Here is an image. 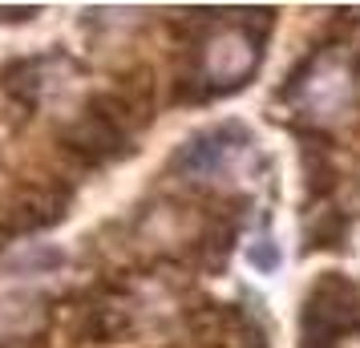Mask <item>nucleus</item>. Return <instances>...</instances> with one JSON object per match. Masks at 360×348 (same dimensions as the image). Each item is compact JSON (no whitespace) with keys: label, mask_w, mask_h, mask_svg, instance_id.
Segmentation results:
<instances>
[{"label":"nucleus","mask_w":360,"mask_h":348,"mask_svg":"<svg viewBox=\"0 0 360 348\" xmlns=\"http://www.w3.org/2000/svg\"><path fill=\"white\" fill-rule=\"evenodd\" d=\"M348 231H352V219L344 215V211H320V215H311L304 223V247L308 251H340L348 243Z\"/></svg>","instance_id":"nucleus-10"},{"label":"nucleus","mask_w":360,"mask_h":348,"mask_svg":"<svg viewBox=\"0 0 360 348\" xmlns=\"http://www.w3.org/2000/svg\"><path fill=\"white\" fill-rule=\"evenodd\" d=\"M247 259H251L255 271H276V267H279V247H276V239H271V231H263L259 239L251 243Z\"/></svg>","instance_id":"nucleus-11"},{"label":"nucleus","mask_w":360,"mask_h":348,"mask_svg":"<svg viewBox=\"0 0 360 348\" xmlns=\"http://www.w3.org/2000/svg\"><path fill=\"white\" fill-rule=\"evenodd\" d=\"M304 191H308V202L328 199V195L336 191L332 154H328L324 142H316V138H304Z\"/></svg>","instance_id":"nucleus-9"},{"label":"nucleus","mask_w":360,"mask_h":348,"mask_svg":"<svg viewBox=\"0 0 360 348\" xmlns=\"http://www.w3.org/2000/svg\"><path fill=\"white\" fill-rule=\"evenodd\" d=\"M247 150H251V134L239 122H223V126H211V130L186 138L170 166L191 183H219L243 162Z\"/></svg>","instance_id":"nucleus-5"},{"label":"nucleus","mask_w":360,"mask_h":348,"mask_svg":"<svg viewBox=\"0 0 360 348\" xmlns=\"http://www.w3.org/2000/svg\"><path fill=\"white\" fill-rule=\"evenodd\" d=\"M263 61V37H255L239 20H223L198 41V77L202 94L243 89Z\"/></svg>","instance_id":"nucleus-2"},{"label":"nucleus","mask_w":360,"mask_h":348,"mask_svg":"<svg viewBox=\"0 0 360 348\" xmlns=\"http://www.w3.org/2000/svg\"><path fill=\"white\" fill-rule=\"evenodd\" d=\"M283 98L295 101L304 114L324 126V122H336V117L352 105L356 98V73H352V61H344L336 49L316 53L311 61L295 69V77L283 85Z\"/></svg>","instance_id":"nucleus-3"},{"label":"nucleus","mask_w":360,"mask_h":348,"mask_svg":"<svg viewBox=\"0 0 360 348\" xmlns=\"http://www.w3.org/2000/svg\"><path fill=\"white\" fill-rule=\"evenodd\" d=\"M360 336V288L344 271H324L300 308V348H340Z\"/></svg>","instance_id":"nucleus-1"},{"label":"nucleus","mask_w":360,"mask_h":348,"mask_svg":"<svg viewBox=\"0 0 360 348\" xmlns=\"http://www.w3.org/2000/svg\"><path fill=\"white\" fill-rule=\"evenodd\" d=\"M134 328V308L122 296H94L77 316V336L85 344H114Z\"/></svg>","instance_id":"nucleus-7"},{"label":"nucleus","mask_w":360,"mask_h":348,"mask_svg":"<svg viewBox=\"0 0 360 348\" xmlns=\"http://www.w3.org/2000/svg\"><path fill=\"white\" fill-rule=\"evenodd\" d=\"M49 308L37 292H8L0 296V348L13 344V340H29L45 328Z\"/></svg>","instance_id":"nucleus-8"},{"label":"nucleus","mask_w":360,"mask_h":348,"mask_svg":"<svg viewBox=\"0 0 360 348\" xmlns=\"http://www.w3.org/2000/svg\"><path fill=\"white\" fill-rule=\"evenodd\" d=\"M69 202H73V186L61 183L57 174L20 179L13 191L0 195V243H8L13 235H33L61 223L69 215Z\"/></svg>","instance_id":"nucleus-4"},{"label":"nucleus","mask_w":360,"mask_h":348,"mask_svg":"<svg viewBox=\"0 0 360 348\" xmlns=\"http://www.w3.org/2000/svg\"><path fill=\"white\" fill-rule=\"evenodd\" d=\"M61 154H65L69 162L85 166V170H98V166H110L122 154H130V138L85 105V114L73 117L61 130Z\"/></svg>","instance_id":"nucleus-6"}]
</instances>
